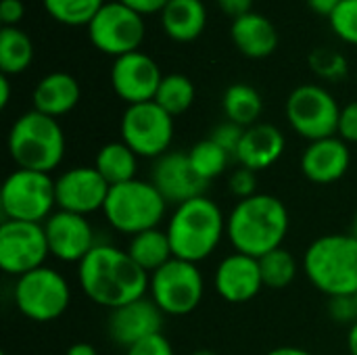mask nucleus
<instances>
[{
    "label": "nucleus",
    "mask_w": 357,
    "mask_h": 355,
    "mask_svg": "<svg viewBox=\"0 0 357 355\" xmlns=\"http://www.w3.org/2000/svg\"><path fill=\"white\" fill-rule=\"evenodd\" d=\"M77 282L90 301L117 310L146 297L151 276L128 255V251L98 243L77 264Z\"/></svg>",
    "instance_id": "nucleus-1"
},
{
    "label": "nucleus",
    "mask_w": 357,
    "mask_h": 355,
    "mask_svg": "<svg viewBox=\"0 0 357 355\" xmlns=\"http://www.w3.org/2000/svg\"><path fill=\"white\" fill-rule=\"evenodd\" d=\"M287 205L266 192H257L234 205L226 218V236L236 253L261 259L282 247L289 234Z\"/></svg>",
    "instance_id": "nucleus-2"
},
{
    "label": "nucleus",
    "mask_w": 357,
    "mask_h": 355,
    "mask_svg": "<svg viewBox=\"0 0 357 355\" xmlns=\"http://www.w3.org/2000/svg\"><path fill=\"white\" fill-rule=\"evenodd\" d=\"M165 232L174 257L199 264L211 257L226 236V218L218 203L201 195L174 209Z\"/></svg>",
    "instance_id": "nucleus-3"
},
{
    "label": "nucleus",
    "mask_w": 357,
    "mask_h": 355,
    "mask_svg": "<svg viewBox=\"0 0 357 355\" xmlns=\"http://www.w3.org/2000/svg\"><path fill=\"white\" fill-rule=\"evenodd\" d=\"M307 280L326 297L357 293V239L354 234H324L303 255Z\"/></svg>",
    "instance_id": "nucleus-4"
},
{
    "label": "nucleus",
    "mask_w": 357,
    "mask_h": 355,
    "mask_svg": "<svg viewBox=\"0 0 357 355\" xmlns=\"http://www.w3.org/2000/svg\"><path fill=\"white\" fill-rule=\"evenodd\" d=\"M8 155L19 169L50 174L65 157V132L59 121L36 109L17 117L8 132Z\"/></svg>",
    "instance_id": "nucleus-5"
},
{
    "label": "nucleus",
    "mask_w": 357,
    "mask_h": 355,
    "mask_svg": "<svg viewBox=\"0 0 357 355\" xmlns=\"http://www.w3.org/2000/svg\"><path fill=\"white\" fill-rule=\"evenodd\" d=\"M167 201L149 180H130L109 188L102 216L121 234L136 236L159 228L167 213Z\"/></svg>",
    "instance_id": "nucleus-6"
},
{
    "label": "nucleus",
    "mask_w": 357,
    "mask_h": 355,
    "mask_svg": "<svg viewBox=\"0 0 357 355\" xmlns=\"http://www.w3.org/2000/svg\"><path fill=\"white\" fill-rule=\"evenodd\" d=\"M56 207L54 180L50 174L15 169L0 188V209L4 220L44 224Z\"/></svg>",
    "instance_id": "nucleus-7"
},
{
    "label": "nucleus",
    "mask_w": 357,
    "mask_h": 355,
    "mask_svg": "<svg viewBox=\"0 0 357 355\" xmlns=\"http://www.w3.org/2000/svg\"><path fill=\"white\" fill-rule=\"evenodd\" d=\"M13 299L23 318L38 324L54 322L71 303V287L61 272L42 266L15 280Z\"/></svg>",
    "instance_id": "nucleus-8"
},
{
    "label": "nucleus",
    "mask_w": 357,
    "mask_h": 355,
    "mask_svg": "<svg viewBox=\"0 0 357 355\" xmlns=\"http://www.w3.org/2000/svg\"><path fill=\"white\" fill-rule=\"evenodd\" d=\"M203 295L205 280L197 264L174 257L151 274L149 297L165 316L192 314L201 305Z\"/></svg>",
    "instance_id": "nucleus-9"
},
{
    "label": "nucleus",
    "mask_w": 357,
    "mask_h": 355,
    "mask_svg": "<svg viewBox=\"0 0 357 355\" xmlns=\"http://www.w3.org/2000/svg\"><path fill=\"white\" fill-rule=\"evenodd\" d=\"M284 111L291 128L310 142L337 136L339 132L341 107L324 86L318 84L297 86L289 94Z\"/></svg>",
    "instance_id": "nucleus-10"
},
{
    "label": "nucleus",
    "mask_w": 357,
    "mask_h": 355,
    "mask_svg": "<svg viewBox=\"0 0 357 355\" xmlns=\"http://www.w3.org/2000/svg\"><path fill=\"white\" fill-rule=\"evenodd\" d=\"M121 142H126L138 157L159 159L169 153L174 140V117L155 100L128 105L121 115Z\"/></svg>",
    "instance_id": "nucleus-11"
},
{
    "label": "nucleus",
    "mask_w": 357,
    "mask_h": 355,
    "mask_svg": "<svg viewBox=\"0 0 357 355\" xmlns=\"http://www.w3.org/2000/svg\"><path fill=\"white\" fill-rule=\"evenodd\" d=\"M90 42L115 59L138 50L144 38V21L138 10L121 0L105 2L88 23Z\"/></svg>",
    "instance_id": "nucleus-12"
},
{
    "label": "nucleus",
    "mask_w": 357,
    "mask_h": 355,
    "mask_svg": "<svg viewBox=\"0 0 357 355\" xmlns=\"http://www.w3.org/2000/svg\"><path fill=\"white\" fill-rule=\"evenodd\" d=\"M48 255L44 224L13 220L0 224V268L4 274L21 278L42 268Z\"/></svg>",
    "instance_id": "nucleus-13"
},
{
    "label": "nucleus",
    "mask_w": 357,
    "mask_h": 355,
    "mask_svg": "<svg viewBox=\"0 0 357 355\" xmlns=\"http://www.w3.org/2000/svg\"><path fill=\"white\" fill-rule=\"evenodd\" d=\"M109 188L94 165L71 167L54 180L56 209L88 218L94 211H102Z\"/></svg>",
    "instance_id": "nucleus-14"
},
{
    "label": "nucleus",
    "mask_w": 357,
    "mask_h": 355,
    "mask_svg": "<svg viewBox=\"0 0 357 355\" xmlns=\"http://www.w3.org/2000/svg\"><path fill=\"white\" fill-rule=\"evenodd\" d=\"M163 73L153 56L142 50L121 54L111 65V86L128 105L155 100Z\"/></svg>",
    "instance_id": "nucleus-15"
},
{
    "label": "nucleus",
    "mask_w": 357,
    "mask_h": 355,
    "mask_svg": "<svg viewBox=\"0 0 357 355\" xmlns=\"http://www.w3.org/2000/svg\"><path fill=\"white\" fill-rule=\"evenodd\" d=\"M44 232L50 255L63 264H79L98 245L94 241V228L86 216L61 209L44 222Z\"/></svg>",
    "instance_id": "nucleus-16"
},
{
    "label": "nucleus",
    "mask_w": 357,
    "mask_h": 355,
    "mask_svg": "<svg viewBox=\"0 0 357 355\" xmlns=\"http://www.w3.org/2000/svg\"><path fill=\"white\" fill-rule=\"evenodd\" d=\"M151 182L163 195V199L172 205H182L190 199L205 195L207 182L197 176L188 153L169 151L155 159L151 169Z\"/></svg>",
    "instance_id": "nucleus-17"
},
{
    "label": "nucleus",
    "mask_w": 357,
    "mask_h": 355,
    "mask_svg": "<svg viewBox=\"0 0 357 355\" xmlns=\"http://www.w3.org/2000/svg\"><path fill=\"white\" fill-rule=\"evenodd\" d=\"M163 318L165 314L157 308V303L151 297H142L128 305L111 310L107 331L113 343L128 349L134 343L161 333Z\"/></svg>",
    "instance_id": "nucleus-18"
},
{
    "label": "nucleus",
    "mask_w": 357,
    "mask_h": 355,
    "mask_svg": "<svg viewBox=\"0 0 357 355\" xmlns=\"http://www.w3.org/2000/svg\"><path fill=\"white\" fill-rule=\"evenodd\" d=\"M213 287L218 295L228 303H247L255 299L264 289L259 259L236 251L232 255H226L218 264Z\"/></svg>",
    "instance_id": "nucleus-19"
},
{
    "label": "nucleus",
    "mask_w": 357,
    "mask_h": 355,
    "mask_svg": "<svg viewBox=\"0 0 357 355\" xmlns=\"http://www.w3.org/2000/svg\"><path fill=\"white\" fill-rule=\"evenodd\" d=\"M299 165H301L303 176L310 182L333 184V182L341 180L351 165L349 144L339 136L314 140L301 153Z\"/></svg>",
    "instance_id": "nucleus-20"
},
{
    "label": "nucleus",
    "mask_w": 357,
    "mask_h": 355,
    "mask_svg": "<svg viewBox=\"0 0 357 355\" xmlns=\"http://www.w3.org/2000/svg\"><path fill=\"white\" fill-rule=\"evenodd\" d=\"M284 149H287L284 134L276 126L255 123L245 130L234 157L241 167H247L257 174V172L270 169L274 163H278Z\"/></svg>",
    "instance_id": "nucleus-21"
},
{
    "label": "nucleus",
    "mask_w": 357,
    "mask_h": 355,
    "mask_svg": "<svg viewBox=\"0 0 357 355\" xmlns=\"http://www.w3.org/2000/svg\"><path fill=\"white\" fill-rule=\"evenodd\" d=\"M79 84L71 73L52 71L36 84L31 100L36 111L56 119L61 115H67L79 103Z\"/></svg>",
    "instance_id": "nucleus-22"
},
{
    "label": "nucleus",
    "mask_w": 357,
    "mask_h": 355,
    "mask_svg": "<svg viewBox=\"0 0 357 355\" xmlns=\"http://www.w3.org/2000/svg\"><path fill=\"white\" fill-rule=\"evenodd\" d=\"M230 36L236 48L243 54L253 56V59L268 56L278 46V31L274 23L266 15L255 13V10L232 19Z\"/></svg>",
    "instance_id": "nucleus-23"
},
{
    "label": "nucleus",
    "mask_w": 357,
    "mask_h": 355,
    "mask_svg": "<svg viewBox=\"0 0 357 355\" xmlns=\"http://www.w3.org/2000/svg\"><path fill=\"white\" fill-rule=\"evenodd\" d=\"M161 23L169 38L195 40L207 23V8L201 0H169L161 10Z\"/></svg>",
    "instance_id": "nucleus-24"
},
{
    "label": "nucleus",
    "mask_w": 357,
    "mask_h": 355,
    "mask_svg": "<svg viewBox=\"0 0 357 355\" xmlns=\"http://www.w3.org/2000/svg\"><path fill=\"white\" fill-rule=\"evenodd\" d=\"M94 167L109 186H117L136 180L138 155L126 142H107L98 149L94 157Z\"/></svg>",
    "instance_id": "nucleus-25"
},
{
    "label": "nucleus",
    "mask_w": 357,
    "mask_h": 355,
    "mask_svg": "<svg viewBox=\"0 0 357 355\" xmlns=\"http://www.w3.org/2000/svg\"><path fill=\"white\" fill-rule=\"evenodd\" d=\"M126 251L149 276L157 272L159 268H163L169 259H174L169 236L161 228H153V230L132 236Z\"/></svg>",
    "instance_id": "nucleus-26"
},
{
    "label": "nucleus",
    "mask_w": 357,
    "mask_h": 355,
    "mask_svg": "<svg viewBox=\"0 0 357 355\" xmlns=\"http://www.w3.org/2000/svg\"><path fill=\"white\" fill-rule=\"evenodd\" d=\"M222 107H224L228 121L238 123L243 128H251L257 123L264 111V100H261V94L251 84L236 82L226 88Z\"/></svg>",
    "instance_id": "nucleus-27"
},
{
    "label": "nucleus",
    "mask_w": 357,
    "mask_h": 355,
    "mask_svg": "<svg viewBox=\"0 0 357 355\" xmlns=\"http://www.w3.org/2000/svg\"><path fill=\"white\" fill-rule=\"evenodd\" d=\"M33 59V42L31 38L15 27L4 25L0 29V69L4 75L21 73L29 67Z\"/></svg>",
    "instance_id": "nucleus-28"
},
{
    "label": "nucleus",
    "mask_w": 357,
    "mask_h": 355,
    "mask_svg": "<svg viewBox=\"0 0 357 355\" xmlns=\"http://www.w3.org/2000/svg\"><path fill=\"white\" fill-rule=\"evenodd\" d=\"M155 103L161 109H165L172 117L182 115L195 103V84L184 73H167L159 84Z\"/></svg>",
    "instance_id": "nucleus-29"
},
{
    "label": "nucleus",
    "mask_w": 357,
    "mask_h": 355,
    "mask_svg": "<svg viewBox=\"0 0 357 355\" xmlns=\"http://www.w3.org/2000/svg\"><path fill=\"white\" fill-rule=\"evenodd\" d=\"M259 270H261L264 287L272 291H282L293 285V280L297 278L299 266H297L295 255L289 249L280 247L259 259Z\"/></svg>",
    "instance_id": "nucleus-30"
},
{
    "label": "nucleus",
    "mask_w": 357,
    "mask_h": 355,
    "mask_svg": "<svg viewBox=\"0 0 357 355\" xmlns=\"http://www.w3.org/2000/svg\"><path fill=\"white\" fill-rule=\"evenodd\" d=\"M230 153H226L220 144H215L211 138H205L201 142H197L190 151H188V159L192 163V169L197 172V176L201 180H205L207 184L222 176L228 169L230 163Z\"/></svg>",
    "instance_id": "nucleus-31"
},
{
    "label": "nucleus",
    "mask_w": 357,
    "mask_h": 355,
    "mask_svg": "<svg viewBox=\"0 0 357 355\" xmlns=\"http://www.w3.org/2000/svg\"><path fill=\"white\" fill-rule=\"evenodd\" d=\"M42 2L48 15L69 25H82V23L88 25L105 4V0H42Z\"/></svg>",
    "instance_id": "nucleus-32"
},
{
    "label": "nucleus",
    "mask_w": 357,
    "mask_h": 355,
    "mask_svg": "<svg viewBox=\"0 0 357 355\" xmlns=\"http://www.w3.org/2000/svg\"><path fill=\"white\" fill-rule=\"evenodd\" d=\"M310 67L314 69L316 75H320L328 82H341L349 73L347 59L337 48H328V46H320V48L312 50Z\"/></svg>",
    "instance_id": "nucleus-33"
},
{
    "label": "nucleus",
    "mask_w": 357,
    "mask_h": 355,
    "mask_svg": "<svg viewBox=\"0 0 357 355\" xmlns=\"http://www.w3.org/2000/svg\"><path fill=\"white\" fill-rule=\"evenodd\" d=\"M328 19L341 40L357 44V0H343Z\"/></svg>",
    "instance_id": "nucleus-34"
},
{
    "label": "nucleus",
    "mask_w": 357,
    "mask_h": 355,
    "mask_svg": "<svg viewBox=\"0 0 357 355\" xmlns=\"http://www.w3.org/2000/svg\"><path fill=\"white\" fill-rule=\"evenodd\" d=\"M245 130L247 128H243V126H238V123H232V121H224V123H220V126H215L213 130H211V140L215 142V144H220L226 153H230L232 157L236 155V151H238V144H241V140H243V134H245Z\"/></svg>",
    "instance_id": "nucleus-35"
},
{
    "label": "nucleus",
    "mask_w": 357,
    "mask_h": 355,
    "mask_svg": "<svg viewBox=\"0 0 357 355\" xmlns=\"http://www.w3.org/2000/svg\"><path fill=\"white\" fill-rule=\"evenodd\" d=\"M228 190L238 199H249L253 195H257V174L247 169V167H238L230 174L228 178Z\"/></svg>",
    "instance_id": "nucleus-36"
},
{
    "label": "nucleus",
    "mask_w": 357,
    "mask_h": 355,
    "mask_svg": "<svg viewBox=\"0 0 357 355\" xmlns=\"http://www.w3.org/2000/svg\"><path fill=\"white\" fill-rule=\"evenodd\" d=\"M328 316L337 320L339 324H354L357 322V303L356 297L343 295V297H328Z\"/></svg>",
    "instance_id": "nucleus-37"
},
{
    "label": "nucleus",
    "mask_w": 357,
    "mask_h": 355,
    "mask_svg": "<svg viewBox=\"0 0 357 355\" xmlns=\"http://www.w3.org/2000/svg\"><path fill=\"white\" fill-rule=\"evenodd\" d=\"M126 355H176L172 343L167 341V337H163V333H157L153 337H146L138 343H134L132 347L126 349Z\"/></svg>",
    "instance_id": "nucleus-38"
},
{
    "label": "nucleus",
    "mask_w": 357,
    "mask_h": 355,
    "mask_svg": "<svg viewBox=\"0 0 357 355\" xmlns=\"http://www.w3.org/2000/svg\"><path fill=\"white\" fill-rule=\"evenodd\" d=\"M339 138H343L347 144H357V100L341 107V117H339Z\"/></svg>",
    "instance_id": "nucleus-39"
},
{
    "label": "nucleus",
    "mask_w": 357,
    "mask_h": 355,
    "mask_svg": "<svg viewBox=\"0 0 357 355\" xmlns=\"http://www.w3.org/2000/svg\"><path fill=\"white\" fill-rule=\"evenodd\" d=\"M25 8L21 0H2L0 2V19L4 25H15L17 21H21Z\"/></svg>",
    "instance_id": "nucleus-40"
},
{
    "label": "nucleus",
    "mask_w": 357,
    "mask_h": 355,
    "mask_svg": "<svg viewBox=\"0 0 357 355\" xmlns=\"http://www.w3.org/2000/svg\"><path fill=\"white\" fill-rule=\"evenodd\" d=\"M220 8L230 15L232 19L236 17H243L247 13H251V6H253V0H218Z\"/></svg>",
    "instance_id": "nucleus-41"
},
{
    "label": "nucleus",
    "mask_w": 357,
    "mask_h": 355,
    "mask_svg": "<svg viewBox=\"0 0 357 355\" xmlns=\"http://www.w3.org/2000/svg\"><path fill=\"white\" fill-rule=\"evenodd\" d=\"M121 2L128 4V6H132L140 15H144V13H157V10L161 13L169 0H121Z\"/></svg>",
    "instance_id": "nucleus-42"
},
{
    "label": "nucleus",
    "mask_w": 357,
    "mask_h": 355,
    "mask_svg": "<svg viewBox=\"0 0 357 355\" xmlns=\"http://www.w3.org/2000/svg\"><path fill=\"white\" fill-rule=\"evenodd\" d=\"M341 2H343V0H307L310 8H312L314 13H318V15H324V17H331V15L337 10V6H339Z\"/></svg>",
    "instance_id": "nucleus-43"
},
{
    "label": "nucleus",
    "mask_w": 357,
    "mask_h": 355,
    "mask_svg": "<svg viewBox=\"0 0 357 355\" xmlns=\"http://www.w3.org/2000/svg\"><path fill=\"white\" fill-rule=\"evenodd\" d=\"M10 100V82H8V75H0V107L4 109Z\"/></svg>",
    "instance_id": "nucleus-44"
},
{
    "label": "nucleus",
    "mask_w": 357,
    "mask_h": 355,
    "mask_svg": "<svg viewBox=\"0 0 357 355\" xmlns=\"http://www.w3.org/2000/svg\"><path fill=\"white\" fill-rule=\"evenodd\" d=\"M65 355H98V354H96V349H94L90 343H75V345H71V347L67 349V354Z\"/></svg>",
    "instance_id": "nucleus-45"
},
{
    "label": "nucleus",
    "mask_w": 357,
    "mask_h": 355,
    "mask_svg": "<svg viewBox=\"0 0 357 355\" xmlns=\"http://www.w3.org/2000/svg\"><path fill=\"white\" fill-rule=\"evenodd\" d=\"M347 349H349V355H357V322H354L349 326V333H347Z\"/></svg>",
    "instance_id": "nucleus-46"
},
{
    "label": "nucleus",
    "mask_w": 357,
    "mask_h": 355,
    "mask_svg": "<svg viewBox=\"0 0 357 355\" xmlns=\"http://www.w3.org/2000/svg\"><path fill=\"white\" fill-rule=\"evenodd\" d=\"M266 355H314L310 354L307 349H301V347H278V349H272L270 354Z\"/></svg>",
    "instance_id": "nucleus-47"
},
{
    "label": "nucleus",
    "mask_w": 357,
    "mask_h": 355,
    "mask_svg": "<svg viewBox=\"0 0 357 355\" xmlns=\"http://www.w3.org/2000/svg\"><path fill=\"white\" fill-rule=\"evenodd\" d=\"M192 355H220V354H215L213 349H199V352H195Z\"/></svg>",
    "instance_id": "nucleus-48"
},
{
    "label": "nucleus",
    "mask_w": 357,
    "mask_h": 355,
    "mask_svg": "<svg viewBox=\"0 0 357 355\" xmlns=\"http://www.w3.org/2000/svg\"><path fill=\"white\" fill-rule=\"evenodd\" d=\"M351 234L357 239V213L356 218H354V224H351Z\"/></svg>",
    "instance_id": "nucleus-49"
},
{
    "label": "nucleus",
    "mask_w": 357,
    "mask_h": 355,
    "mask_svg": "<svg viewBox=\"0 0 357 355\" xmlns=\"http://www.w3.org/2000/svg\"><path fill=\"white\" fill-rule=\"evenodd\" d=\"M354 297H356V303H357V293H356V295H354Z\"/></svg>",
    "instance_id": "nucleus-50"
},
{
    "label": "nucleus",
    "mask_w": 357,
    "mask_h": 355,
    "mask_svg": "<svg viewBox=\"0 0 357 355\" xmlns=\"http://www.w3.org/2000/svg\"><path fill=\"white\" fill-rule=\"evenodd\" d=\"M356 82H357V73H356Z\"/></svg>",
    "instance_id": "nucleus-51"
},
{
    "label": "nucleus",
    "mask_w": 357,
    "mask_h": 355,
    "mask_svg": "<svg viewBox=\"0 0 357 355\" xmlns=\"http://www.w3.org/2000/svg\"><path fill=\"white\" fill-rule=\"evenodd\" d=\"M0 355H6V354H0Z\"/></svg>",
    "instance_id": "nucleus-52"
}]
</instances>
